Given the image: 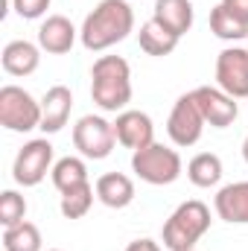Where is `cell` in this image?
<instances>
[{"label":"cell","instance_id":"14","mask_svg":"<svg viewBox=\"0 0 248 251\" xmlns=\"http://www.w3.org/2000/svg\"><path fill=\"white\" fill-rule=\"evenodd\" d=\"M213 210L222 222L231 225H248V181H234L216 193Z\"/></svg>","mask_w":248,"mask_h":251},{"label":"cell","instance_id":"3","mask_svg":"<svg viewBox=\"0 0 248 251\" xmlns=\"http://www.w3.org/2000/svg\"><path fill=\"white\" fill-rule=\"evenodd\" d=\"M210 207L198 199L181 201L161 228V243L167 251H193L196 243L210 231Z\"/></svg>","mask_w":248,"mask_h":251},{"label":"cell","instance_id":"4","mask_svg":"<svg viewBox=\"0 0 248 251\" xmlns=\"http://www.w3.org/2000/svg\"><path fill=\"white\" fill-rule=\"evenodd\" d=\"M131 173L152 187H164V184H173L181 178L184 164L175 149H170L164 143H149L146 149H137L131 155Z\"/></svg>","mask_w":248,"mask_h":251},{"label":"cell","instance_id":"15","mask_svg":"<svg viewBox=\"0 0 248 251\" xmlns=\"http://www.w3.org/2000/svg\"><path fill=\"white\" fill-rule=\"evenodd\" d=\"M0 64L9 76H29L38 70L41 64V47L26 41V38H15L3 47L0 53Z\"/></svg>","mask_w":248,"mask_h":251},{"label":"cell","instance_id":"17","mask_svg":"<svg viewBox=\"0 0 248 251\" xmlns=\"http://www.w3.org/2000/svg\"><path fill=\"white\" fill-rule=\"evenodd\" d=\"M94 190H97V199L105 207H111V210H123V207H128L134 201V181L125 173H105V176H99Z\"/></svg>","mask_w":248,"mask_h":251},{"label":"cell","instance_id":"2","mask_svg":"<svg viewBox=\"0 0 248 251\" xmlns=\"http://www.w3.org/2000/svg\"><path fill=\"white\" fill-rule=\"evenodd\" d=\"M91 97L102 111L120 114L131 102V67L123 56H99L91 67Z\"/></svg>","mask_w":248,"mask_h":251},{"label":"cell","instance_id":"18","mask_svg":"<svg viewBox=\"0 0 248 251\" xmlns=\"http://www.w3.org/2000/svg\"><path fill=\"white\" fill-rule=\"evenodd\" d=\"M222 158L219 155H213V152H198V155H193L190 158V164H187V178H190V184L193 187H201V190H210L216 187L219 181H222Z\"/></svg>","mask_w":248,"mask_h":251},{"label":"cell","instance_id":"1","mask_svg":"<svg viewBox=\"0 0 248 251\" xmlns=\"http://www.w3.org/2000/svg\"><path fill=\"white\" fill-rule=\"evenodd\" d=\"M134 29V9L128 0H99L94 12L82 21L79 41L91 53H102L114 44L125 41Z\"/></svg>","mask_w":248,"mask_h":251},{"label":"cell","instance_id":"5","mask_svg":"<svg viewBox=\"0 0 248 251\" xmlns=\"http://www.w3.org/2000/svg\"><path fill=\"white\" fill-rule=\"evenodd\" d=\"M0 126L9 131H32L41 128V100H35L21 85L0 88Z\"/></svg>","mask_w":248,"mask_h":251},{"label":"cell","instance_id":"16","mask_svg":"<svg viewBox=\"0 0 248 251\" xmlns=\"http://www.w3.org/2000/svg\"><path fill=\"white\" fill-rule=\"evenodd\" d=\"M193 3L190 0H155L152 9V21L161 24L167 32H173L175 38L187 35L193 29Z\"/></svg>","mask_w":248,"mask_h":251},{"label":"cell","instance_id":"23","mask_svg":"<svg viewBox=\"0 0 248 251\" xmlns=\"http://www.w3.org/2000/svg\"><path fill=\"white\" fill-rule=\"evenodd\" d=\"M210 32L222 41H246L248 38V24H243L240 18H234L222 3L210 9Z\"/></svg>","mask_w":248,"mask_h":251},{"label":"cell","instance_id":"27","mask_svg":"<svg viewBox=\"0 0 248 251\" xmlns=\"http://www.w3.org/2000/svg\"><path fill=\"white\" fill-rule=\"evenodd\" d=\"M125 251H164V249H161V243H155V240H149V237H140V240L128 243Z\"/></svg>","mask_w":248,"mask_h":251},{"label":"cell","instance_id":"8","mask_svg":"<svg viewBox=\"0 0 248 251\" xmlns=\"http://www.w3.org/2000/svg\"><path fill=\"white\" fill-rule=\"evenodd\" d=\"M204 117L193 100V94H181L170 111V120H167V134L175 146H196L204 134Z\"/></svg>","mask_w":248,"mask_h":251},{"label":"cell","instance_id":"26","mask_svg":"<svg viewBox=\"0 0 248 251\" xmlns=\"http://www.w3.org/2000/svg\"><path fill=\"white\" fill-rule=\"evenodd\" d=\"M222 6H225L234 18H240L243 24H248V0H222Z\"/></svg>","mask_w":248,"mask_h":251},{"label":"cell","instance_id":"19","mask_svg":"<svg viewBox=\"0 0 248 251\" xmlns=\"http://www.w3.org/2000/svg\"><path fill=\"white\" fill-rule=\"evenodd\" d=\"M137 41H140V50L146 53V56H155V59H161V56H170L175 47H178V41L181 38H175L173 32H167L161 24H155L152 18L140 26V32H137Z\"/></svg>","mask_w":248,"mask_h":251},{"label":"cell","instance_id":"28","mask_svg":"<svg viewBox=\"0 0 248 251\" xmlns=\"http://www.w3.org/2000/svg\"><path fill=\"white\" fill-rule=\"evenodd\" d=\"M243 158H246V164H248V134H246V140H243Z\"/></svg>","mask_w":248,"mask_h":251},{"label":"cell","instance_id":"9","mask_svg":"<svg viewBox=\"0 0 248 251\" xmlns=\"http://www.w3.org/2000/svg\"><path fill=\"white\" fill-rule=\"evenodd\" d=\"M216 85L234 100H248V47H225L216 56Z\"/></svg>","mask_w":248,"mask_h":251},{"label":"cell","instance_id":"12","mask_svg":"<svg viewBox=\"0 0 248 251\" xmlns=\"http://www.w3.org/2000/svg\"><path fill=\"white\" fill-rule=\"evenodd\" d=\"M79 29L64 15H47V21L38 26V47L50 56H64L73 50Z\"/></svg>","mask_w":248,"mask_h":251},{"label":"cell","instance_id":"6","mask_svg":"<svg viewBox=\"0 0 248 251\" xmlns=\"http://www.w3.org/2000/svg\"><path fill=\"white\" fill-rule=\"evenodd\" d=\"M47 173H53V143L47 137H35L26 140L12 164V178L21 187H38Z\"/></svg>","mask_w":248,"mask_h":251},{"label":"cell","instance_id":"25","mask_svg":"<svg viewBox=\"0 0 248 251\" xmlns=\"http://www.w3.org/2000/svg\"><path fill=\"white\" fill-rule=\"evenodd\" d=\"M53 0H12V9L24 18V21H38L47 15Z\"/></svg>","mask_w":248,"mask_h":251},{"label":"cell","instance_id":"24","mask_svg":"<svg viewBox=\"0 0 248 251\" xmlns=\"http://www.w3.org/2000/svg\"><path fill=\"white\" fill-rule=\"evenodd\" d=\"M26 219V199L18 190H3L0 193V225L12 228Z\"/></svg>","mask_w":248,"mask_h":251},{"label":"cell","instance_id":"30","mask_svg":"<svg viewBox=\"0 0 248 251\" xmlns=\"http://www.w3.org/2000/svg\"><path fill=\"white\" fill-rule=\"evenodd\" d=\"M193 251H196V249H193Z\"/></svg>","mask_w":248,"mask_h":251},{"label":"cell","instance_id":"13","mask_svg":"<svg viewBox=\"0 0 248 251\" xmlns=\"http://www.w3.org/2000/svg\"><path fill=\"white\" fill-rule=\"evenodd\" d=\"M70 108H73V94L67 85L47 88V94L41 97V131L44 134L62 131L70 120Z\"/></svg>","mask_w":248,"mask_h":251},{"label":"cell","instance_id":"22","mask_svg":"<svg viewBox=\"0 0 248 251\" xmlns=\"http://www.w3.org/2000/svg\"><path fill=\"white\" fill-rule=\"evenodd\" d=\"M94 199H97V190H94L91 181H85V184H79V187L64 190L62 201H59L62 216L64 219H82V216H88V210L94 207Z\"/></svg>","mask_w":248,"mask_h":251},{"label":"cell","instance_id":"20","mask_svg":"<svg viewBox=\"0 0 248 251\" xmlns=\"http://www.w3.org/2000/svg\"><path fill=\"white\" fill-rule=\"evenodd\" d=\"M44 240L38 225L32 222H18L12 228H3V251H44Z\"/></svg>","mask_w":248,"mask_h":251},{"label":"cell","instance_id":"29","mask_svg":"<svg viewBox=\"0 0 248 251\" xmlns=\"http://www.w3.org/2000/svg\"><path fill=\"white\" fill-rule=\"evenodd\" d=\"M47 251H62V249H47Z\"/></svg>","mask_w":248,"mask_h":251},{"label":"cell","instance_id":"10","mask_svg":"<svg viewBox=\"0 0 248 251\" xmlns=\"http://www.w3.org/2000/svg\"><path fill=\"white\" fill-rule=\"evenodd\" d=\"M190 94H193V100H196V105H198L204 123L213 126V128H228V126H234V120L240 117V102H237L231 94H225L219 85H216V88L198 85V88L190 91Z\"/></svg>","mask_w":248,"mask_h":251},{"label":"cell","instance_id":"11","mask_svg":"<svg viewBox=\"0 0 248 251\" xmlns=\"http://www.w3.org/2000/svg\"><path fill=\"white\" fill-rule=\"evenodd\" d=\"M114 134H117L120 146L137 152V149H146L149 143H155V123H152V117L146 111L125 108L114 120Z\"/></svg>","mask_w":248,"mask_h":251},{"label":"cell","instance_id":"7","mask_svg":"<svg viewBox=\"0 0 248 251\" xmlns=\"http://www.w3.org/2000/svg\"><path fill=\"white\" fill-rule=\"evenodd\" d=\"M73 146L82 152V158L91 161H102L114 152L117 146V134H114V123H108L99 114H85L73 126Z\"/></svg>","mask_w":248,"mask_h":251},{"label":"cell","instance_id":"21","mask_svg":"<svg viewBox=\"0 0 248 251\" xmlns=\"http://www.w3.org/2000/svg\"><path fill=\"white\" fill-rule=\"evenodd\" d=\"M50 178H53V184H56L59 193H64V190H70V187H79V184L88 181V164H85L82 158H73V155L59 158V161L53 164Z\"/></svg>","mask_w":248,"mask_h":251}]
</instances>
